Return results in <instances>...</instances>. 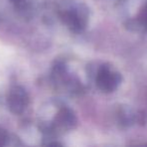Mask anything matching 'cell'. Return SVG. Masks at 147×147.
<instances>
[{"mask_svg": "<svg viewBox=\"0 0 147 147\" xmlns=\"http://www.w3.org/2000/svg\"><path fill=\"white\" fill-rule=\"evenodd\" d=\"M59 17L71 31L79 34L87 25L88 11L83 4H67L60 7Z\"/></svg>", "mask_w": 147, "mask_h": 147, "instance_id": "6da1fadb", "label": "cell"}, {"mask_svg": "<svg viewBox=\"0 0 147 147\" xmlns=\"http://www.w3.org/2000/svg\"><path fill=\"white\" fill-rule=\"evenodd\" d=\"M121 75L113 72L108 66L103 65L100 67L96 76V85L99 90L105 93H110L116 90L121 83Z\"/></svg>", "mask_w": 147, "mask_h": 147, "instance_id": "7a4b0ae2", "label": "cell"}, {"mask_svg": "<svg viewBox=\"0 0 147 147\" xmlns=\"http://www.w3.org/2000/svg\"><path fill=\"white\" fill-rule=\"evenodd\" d=\"M29 103V98L22 87L14 86L10 89L7 97V106L9 110L15 115H19L24 112Z\"/></svg>", "mask_w": 147, "mask_h": 147, "instance_id": "3957f363", "label": "cell"}, {"mask_svg": "<svg viewBox=\"0 0 147 147\" xmlns=\"http://www.w3.org/2000/svg\"><path fill=\"white\" fill-rule=\"evenodd\" d=\"M140 22H141L142 25L147 28V4L144 6L141 13H140Z\"/></svg>", "mask_w": 147, "mask_h": 147, "instance_id": "277c9868", "label": "cell"}, {"mask_svg": "<svg viewBox=\"0 0 147 147\" xmlns=\"http://www.w3.org/2000/svg\"><path fill=\"white\" fill-rule=\"evenodd\" d=\"M8 140V134L5 130L0 129V146H3L6 144V141Z\"/></svg>", "mask_w": 147, "mask_h": 147, "instance_id": "5b68a950", "label": "cell"}, {"mask_svg": "<svg viewBox=\"0 0 147 147\" xmlns=\"http://www.w3.org/2000/svg\"><path fill=\"white\" fill-rule=\"evenodd\" d=\"M11 2L13 4H15V5H20L22 2V0H11Z\"/></svg>", "mask_w": 147, "mask_h": 147, "instance_id": "8992f818", "label": "cell"}]
</instances>
